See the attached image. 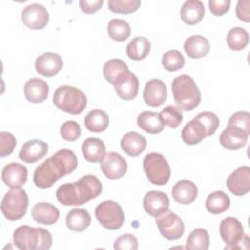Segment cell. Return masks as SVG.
Wrapping results in <instances>:
<instances>
[{
	"label": "cell",
	"mask_w": 250,
	"mask_h": 250,
	"mask_svg": "<svg viewBox=\"0 0 250 250\" xmlns=\"http://www.w3.org/2000/svg\"><path fill=\"white\" fill-rule=\"evenodd\" d=\"M77 165L78 160L72 150L60 149L36 167L33 182L41 189L50 188L59 179L72 173Z\"/></svg>",
	"instance_id": "1"
},
{
	"label": "cell",
	"mask_w": 250,
	"mask_h": 250,
	"mask_svg": "<svg viewBox=\"0 0 250 250\" xmlns=\"http://www.w3.org/2000/svg\"><path fill=\"white\" fill-rule=\"evenodd\" d=\"M103 191V185L98 177L85 175L74 183H66L59 187L56 191L58 201L64 205H83L97 198Z\"/></svg>",
	"instance_id": "2"
},
{
	"label": "cell",
	"mask_w": 250,
	"mask_h": 250,
	"mask_svg": "<svg viewBox=\"0 0 250 250\" xmlns=\"http://www.w3.org/2000/svg\"><path fill=\"white\" fill-rule=\"evenodd\" d=\"M13 242L21 250H48L53 243L52 234L42 228L22 225L13 234Z\"/></svg>",
	"instance_id": "3"
},
{
	"label": "cell",
	"mask_w": 250,
	"mask_h": 250,
	"mask_svg": "<svg viewBox=\"0 0 250 250\" xmlns=\"http://www.w3.org/2000/svg\"><path fill=\"white\" fill-rule=\"evenodd\" d=\"M171 90L176 104L183 110H193L201 102L200 90L193 78L188 74L175 77L172 81Z\"/></svg>",
	"instance_id": "4"
},
{
	"label": "cell",
	"mask_w": 250,
	"mask_h": 250,
	"mask_svg": "<svg viewBox=\"0 0 250 250\" xmlns=\"http://www.w3.org/2000/svg\"><path fill=\"white\" fill-rule=\"evenodd\" d=\"M54 104L62 111L77 115L87 106V97L79 89L64 85L56 89L53 96Z\"/></svg>",
	"instance_id": "5"
},
{
	"label": "cell",
	"mask_w": 250,
	"mask_h": 250,
	"mask_svg": "<svg viewBox=\"0 0 250 250\" xmlns=\"http://www.w3.org/2000/svg\"><path fill=\"white\" fill-rule=\"evenodd\" d=\"M27 207L28 196L26 191L21 187L11 188L1 202L2 214L9 221L21 219L25 215Z\"/></svg>",
	"instance_id": "6"
},
{
	"label": "cell",
	"mask_w": 250,
	"mask_h": 250,
	"mask_svg": "<svg viewBox=\"0 0 250 250\" xmlns=\"http://www.w3.org/2000/svg\"><path fill=\"white\" fill-rule=\"evenodd\" d=\"M145 174L148 181L156 186H164L171 176V169L166 158L158 152L147 153L143 161Z\"/></svg>",
	"instance_id": "7"
},
{
	"label": "cell",
	"mask_w": 250,
	"mask_h": 250,
	"mask_svg": "<svg viewBox=\"0 0 250 250\" xmlns=\"http://www.w3.org/2000/svg\"><path fill=\"white\" fill-rule=\"evenodd\" d=\"M95 215L99 223L106 229L116 230L124 223L122 207L113 200H105L100 203L95 209Z\"/></svg>",
	"instance_id": "8"
},
{
	"label": "cell",
	"mask_w": 250,
	"mask_h": 250,
	"mask_svg": "<svg viewBox=\"0 0 250 250\" xmlns=\"http://www.w3.org/2000/svg\"><path fill=\"white\" fill-rule=\"evenodd\" d=\"M219 229L220 235L226 243V249H239V243L247 237L241 222L234 217H227L222 220Z\"/></svg>",
	"instance_id": "9"
},
{
	"label": "cell",
	"mask_w": 250,
	"mask_h": 250,
	"mask_svg": "<svg viewBox=\"0 0 250 250\" xmlns=\"http://www.w3.org/2000/svg\"><path fill=\"white\" fill-rule=\"evenodd\" d=\"M155 222L161 235L168 240H177L184 234L183 220L169 209L155 217Z\"/></svg>",
	"instance_id": "10"
},
{
	"label": "cell",
	"mask_w": 250,
	"mask_h": 250,
	"mask_svg": "<svg viewBox=\"0 0 250 250\" xmlns=\"http://www.w3.org/2000/svg\"><path fill=\"white\" fill-rule=\"evenodd\" d=\"M100 168L109 180L122 178L127 172V161L119 153L111 151L104 154L100 161Z\"/></svg>",
	"instance_id": "11"
},
{
	"label": "cell",
	"mask_w": 250,
	"mask_h": 250,
	"mask_svg": "<svg viewBox=\"0 0 250 250\" xmlns=\"http://www.w3.org/2000/svg\"><path fill=\"white\" fill-rule=\"evenodd\" d=\"M49 13L47 9L38 3H33L21 12V21L25 26L33 30L43 29L49 22Z\"/></svg>",
	"instance_id": "12"
},
{
	"label": "cell",
	"mask_w": 250,
	"mask_h": 250,
	"mask_svg": "<svg viewBox=\"0 0 250 250\" xmlns=\"http://www.w3.org/2000/svg\"><path fill=\"white\" fill-rule=\"evenodd\" d=\"M63 62L62 57L53 52H46L39 55L35 61V70L38 74L45 77L57 75L62 68Z\"/></svg>",
	"instance_id": "13"
},
{
	"label": "cell",
	"mask_w": 250,
	"mask_h": 250,
	"mask_svg": "<svg viewBox=\"0 0 250 250\" xmlns=\"http://www.w3.org/2000/svg\"><path fill=\"white\" fill-rule=\"evenodd\" d=\"M227 188L236 195H245L250 190V168L246 165L235 169L227 179Z\"/></svg>",
	"instance_id": "14"
},
{
	"label": "cell",
	"mask_w": 250,
	"mask_h": 250,
	"mask_svg": "<svg viewBox=\"0 0 250 250\" xmlns=\"http://www.w3.org/2000/svg\"><path fill=\"white\" fill-rule=\"evenodd\" d=\"M144 101L151 107H159L167 98V87L160 79H151L147 81L144 88Z\"/></svg>",
	"instance_id": "15"
},
{
	"label": "cell",
	"mask_w": 250,
	"mask_h": 250,
	"mask_svg": "<svg viewBox=\"0 0 250 250\" xmlns=\"http://www.w3.org/2000/svg\"><path fill=\"white\" fill-rule=\"evenodd\" d=\"M249 134L234 126L228 125L220 135V144L229 150H237L242 148L246 143Z\"/></svg>",
	"instance_id": "16"
},
{
	"label": "cell",
	"mask_w": 250,
	"mask_h": 250,
	"mask_svg": "<svg viewBox=\"0 0 250 250\" xmlns=\"http://www.w3.org/2000/svg\"><path fill=\"white\" fill-rule=\"evenodd\" d=\"M169 205L170 202L166 193L158 190H150L146 192L143 200L145 211L154 218L166 211L169 208Z\"/></svg>",
	"instance_id": "17"
},
{
	"label": "cell",
	"mask_w": 250,
	"mask_h": 250,
	"mask_svg": "<svg viewBox=\"0 0 250 250\" xmlns=\"http://www.w3.org/2000/svg\"><path fill=\"white\" fill-rule=\"evenodd\" d=\"M27 168L18 162H12L4 166L2 170V181L9 188H17L24 185L27 180Z\"/></svg>",
	"instance_id": "18"
},
{
	"label": "cell",
	"mask_w": 250,
	"mask_h": 250,
	"mask_svg": "<svg viewBox=\"0 0 250 250\" xmlns=\"http://www.w3.org/2000/svg\"><path fill=\"white\" fill-rule=\"evenodd\" d=\"M47 152V143L38 139H34L27 141L22 145L19 152V158L26 163H35L39 159L43 158Z\"/></svg>",
	"instance_id": "19"
},
{
	"label": "cell",
	"mask_w": 250,
	"mask_h": 250,
	"mask_svg": "<svg viewBox=\"0 0 250 250\" xmlns=\"http://www.w3.org/2000/svg\"><path fill=\"white\" fill-rule=\"evenodd\" d=\"M197 187L190 180H180L172 188V196L176 202L182 205L192 203L197 197Z\"/></svg>",
	"instance_id": "20"
},
{
	"label": "cell",
	"mask_w": 250,
	"mask_h": 250,
	"mask_svg": "<svg viewBox=\"0 0 250 250\" xmlns=\"http://www.w3.org/2000/svg\"><path fill=\"white\" fill-rule=\"evenodd\" d=\"M23 92L24 97L28 102L39 104L48 98L49 86L46 81L37 77H33L26 81Z\"/></svg>",
	"instance_id": "21"
},
{
	"label": "cell",
	"mask_w": 250,
	"mask_h": 250,
	"mask_svg": "<svg viewBox=\"0 0 250 250\" xmlns=\"http://www.w3.org/2000/svg\"><path fill=\"white\" fill-rule=\"evenodd\" d=\"M181 137L185 144L196 145L207 137V129L197 117H194L185 125Z\"/></svg>",
	"instance_id": "22"
},
{
	"label": "cell",
	"mask_w": 250,
	"mask_h": 250,
	"mask_svg": "<svg viewBox=\"0 0 250 250\" xmlns=\"http://www.w3.org/2000/svg\"><path fill=\"white\" fill-rule=\"evenodd\" d=\"M116 94L125 101L133 100L137 97L139 92V79L132 73H126L121 79H119L115 84H113Z\"/></svg>",
	"instance_id": "23"
},
{
	"label": "cell",
	"mask_w": 250,
	"mask_h": 250,
	"mask_svg": "<svg viewBox=\"0 0 250 250\" xmlns=\"http://www.w3.org/2000/svg\"><path fill=\"white\" fill-rule=\"evenodd\" d=\"M31 216L35 222L50 226L57 223L60 217V211L52 203L39 202L32 207Z\"/></svg>",
	"instance_id": "24"
},
{
	"label": "cell",
	"mask_w": 250,
	"mask_h": 250,
	"mask_svg": "<svg viewBox=\"0 0 250 250\" xmlns=\"http://www.w3.org/2000/svg\"><path fill=\"white\" fill-rule=\"evenodd\" d=\"M181 19L182 21L188 24L194 25L200 22L204 17L205 9L204 5L199 0H188L185 1L181 8Z\"/></svg>",
	"instance_id": "25"
},
{
	"label": "cell",
	"mask_w": 250,
	"mask_h": 250,
	"mask_svg": "<svg viewBox=\"0 0 250 250\" xmlns=\"http://www.w3.org/2000/svg\"><path fill=\"white\" fill-rule=\"evenodd\" d=\"M120 146L126 154L131 157H137L146 149V140L137 132H128L122 137Z\"/></svg>",
	"instance_id": "26"
},
{
	"label": "cell",
	"mask_w": 250,
	"mask_h": 250,
	"mask_svg": "<svg viewBox=\"0 0 250 250\" xmlns=\"http://www.w3.org/2000/svg\"><path fill=\"white\" fill-rule=\"evenodd\" d=\"M184 50L189 58L200 59L209 53L210 43L208 39L202 35H191L185 41Z\"/></svg>",
	"instance_id": "27"
},
{
	"label": "cell",
	"mask_w": 250,
	"mask_h": 250,
	"mask_svg": "<svg viewBox=\"0 0 250 250\" xmlns=\"http://www.w3.org/2000/svg\"><path fill=\"white\" fill-rule=\"evenodd\" d=\"M81 149L84 158L91 163L100 162L105 154V145L99 138H87L84 140Z\"/></svg>",
	"instance_id": "28"
},
{
	"label": "cell",
	"mask_w": 250,
	"mask_h": 250,
	"mask_svg": "<svg viewBox=\"0 0 250 250\" xmlns=\"http://www.w3.org/2000/svg\"><path fill=\"white\" fill-rule=\"evenodd\" d=\"M65 224L68 229L75 232H81L90 226L91 215L85 209L74 208L67 213Z\"/></svg>",
	"instance_id": "29"
},
{
	"label": "cell",
	"mask_w": 250,
	"mask_h": 250,
	"mask_svg": "<svg viewBox=\"0 0 250 250\" xmlns=\"http://www.w3.org/2000/svg\"><path fill=\"white\" fill-rule=\"evenodd\" d=\"M139 128L149 134H159L164 129V123L157 112L143 111L137 117Z\"/></svg>",
	"instance_id": "30"
},
{
	"label": "cell",
	"mask_w": 250,
	"mask_h": 250,
	"mask_svg": "<svg viewBox=\"0 0 250 250\" xmlns=\"http://www.w3.org/2000/svg\"><path fill=\"white\" fill-rule=\"evenodd\" d=\"M128 72V65L120 59H111L107 61L103 67V73L105 80L112 85Z\"/></svg>",
	"instance_id": "31"
},
{
	"label": "cell",
	"mask_w": 250,
	"mask_h": 250,
	"mask_svg": "<svg viewBox=\"0 0 250 250\" xmlns=\"http://www.w3.org/2000/svg\"><path fill=\"white\" fill-rule=\"evenodd\" d=\"M84 124L88 131L101 133L109 125V117L107 113L102 109H93L84 118Z\"/></svg>",
	"instance_id": "32"
},
{
	"label": "cell",
	"mask_w": 250,
	"mask_h": 250,
	"mask_svg": "<svg viewBox=\"0 0 250 250\" xmlns=\"http://www.w3.org/2000/svg\"><path fill=\"white\" fill-rule=\"evenodd\" d=\"M150 42L144 36H137L132 39L127 47L126 54L133 61H141L147 57L150 52Z\"/></svg>",
	"instance_id": "33"
},
{
	"label": "cell",
	"mask_w": 250,
	"mask_h": 250,
	"mask_svg": "<svg viewBox=\"0 0 250 250\" xmlns=\"http://www.w3.org/2000/svg\"><path fill=\"white\" fill-rule=\"evenodd\" d=\"M230 206L229 197L222 190H216L210 193L205 201V207L211 214H222Z\"/></svg>",
	"instance_id": "34"
},
{
	"label": "cell",
	"mask_w": 250,
	"mask_h": 250,
	"mask_svg": "<svg viewBox=\"0 0 250 250\" xmlns=\"http://www.w3.org/2000/svg\"><path fill=\"white\" fill-rule=\"evenodd\" d=\"M107 33L112 40L123 42L131 35V26L124 20L112 19L107 23Z\"/></svg>",
	"instance_id": "35"
},
{
	"label": "cell",
	"mask_w": 250,
	"mask_h": 250,
	"mask_svg": "<svg viewBox=\"0 0 250 250\" xmlns=\"http://www.w3.org/2000/svg\"><path fill=\"white\" fill-rule=\"evenodd\" d=\"M210 245L209 233L205 229H193L186 241V248L189 250H207Z\"/></svg>",
	"instance_id": "36"
},
{
	"label": "cell",
	"mask_w": 250,
	"mask_h": 250,
	"mask_svg": "<svg viewBox=\"0 0 250 250\" xmlns=\"http://www.w3.org/2000/svg\"><path fill=\"white\" fill-rule=\"evenodd\" d=\"M226 40L230 50L241 51L247 46L249 42V35L244 28L236 26V27H232L228 32Z\"/></svg>",
	"instance_id": "37"
},
{
	"label": "cell",
	"mask_w": 250,
	"mask_h": 250,
	"mask_svg": "<svg viewBox=\"0 0 250 250\" xmlns=\"http://www.w3.org/2000/svg\"><path fill=\"white\" fill-rule=\"evenodd\" d=\"M161 62L165 70L175 72L183 68L185 64V58L178 50H169L163 54Z\"/></svg>",
	"instance_id": "38"
},
{
	"label": "cell",
	"mask_w": 250,
	"mask_h": 250,
	"mask_svg": "<svg viewBox=\"0 0 250 250\" xmlns=\"http://www.w3.org/2000/svg\"><path fill=\"white\" fill-rule=\"evenodd\" d=\"M159 114L164 125L168 126L169 128H178L183 121V112L181 108L174 105L164 107Z\"/></svg>",
	"instance_id": "39"
},
{
	"label": "cell",
	"mask_w": 250,
	"mask_h": 250,
	"mask_svg": "<svg viewBox=\"0 0 250 250\" xmlns=\"http://www.w3.org/2000/svg\"><path fill=\"white\" fill-rule=\"evenodd\" d=\"M108 9L113 13L132 14L136 12L140 6V0H108Z\"/></svg>",
	"instance_id": "40"
},
{
	"label": "cell",
	"mask_w": 250,
	"mask_h": 250,
	"mask_svg": "<svg viewBox=\"0 0 250 250\" xmlns=\"http://www.w3.org/2000/svg\"><path fill=\"white\" fill-rule=\"evenodd\" d=\"M61 136L63 140L68 142H73L77 140L81 135V128L80 125L73 120L65 121L60 129Z\"/></svg>",
	"instance_id": "41"
},
{
	"label": "cell",
	"mask_w": 250,
	"mask_h": 250,
	"mask_svg": "<svg viewBox=\"0 0 250 250\" xmlns=\"http://www.w3.org/2000/svg\"><path fill=\"white\" fill-rule=\"evenodd\" d=\"M228 125L237 127L239 129H242L246 133L250 134V113L244 110L234 112L229 117Z\"/></svg>",
	"instance_id": "42"
},
{
	"label": "cell",
	"mask_w": 250,
	"mask_h": 250,
	"mask_svg": "<svg viewBox=\"0 0 250 250\" xmlns=\"http://www.w3.org/2000/svg\"><path fill=\"white\" fill-rule=\"evenodd\" d=\"M195 117H197L206 127L207 137L212 136L216 132V130L218 129V127L220 125L219 117L211 111H202V112L198 113Z\"/></svg>",
	"instance_id": "43"
},
{
	"label": "cell",
	"mask_w": 250,
	"mask_h": 250,
	"mask_svg": "<svg viewBox=\"0 0 250 250\" xmlns=\"http://www.w3.org/2000/svg\"><path fill=\"white\" fill-rule=\"evenodd\" d=\"M17 145L15 136L9 132L0 133V156L6 157L10 155Z\"/></svg>",
	"instance_id": "44"
},
{
	"label": "cell",
	"mask_w": 250,
	"mask_h": 250,
	"mask_svg": "<svg viewBox=\"0 0 250 250\" xmlns=\"http://www.w3.org/2000/svg\"><path fill=\"white\" fill-rule=\"evenodd\" d=\"M138 247V239L131 233L120 235L115 239L113 245L115 250H137Z\"/></svg>",
	"instance_id": "45"
},
{
	"label": "cell",
	"mask_w": 250,
	"mask_h": 250,
	"mask_svg": "<svg viewBox=\"0 0 250 250\" xmlns=\"http://www.w3.org/2000/svg\"><path fill=\"white\" fill-rule=\"evenodd\" d=\"M209 9L215 16L225 15L230 6L229 0H209Z\"/></svg>",
	"instance_id": "46"
},
{
	"label": "cell",
	"mask_w": 250,
	"mask_h": 250,
	"mask_svg": "<svg viewBox=\"0 0 250 250\" xmlns=\"http://www.w3.org/2000/svg\"><path fill=\"white\" fill-rule=\"evenodd\" d=\"M250 1L249 0H239L236 5V16L237 18L245 22L250 21Z\"/></svg>",
	"instance_id": "47"
},
{
	"label": "cell",
	"mask_w": 250,
	"mask_h": 250,
	"mask_svg": "<svg viewBox=\"0 0 250 250\" xmlns=\"http://www.w3.org/2000/svg\"><path fill=\"white\" fill-rule=\"evenodd\" d=\"M104 1L103 0H81L79 1V7L82 12L85 14H94L98 12L101 7L103 6Z\"/></svg>",
	"instance_id": "48"
}]
</instances>
